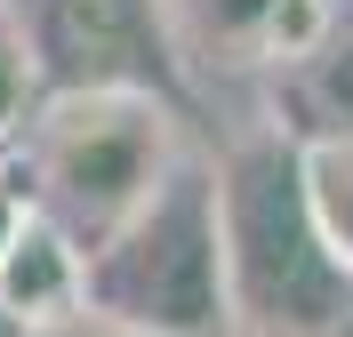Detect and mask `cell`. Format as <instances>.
<instances>
[{"mask_svg": "<svg viewBox=\"0 0 353 337\" xmlns=\"http://www.w3.org/2000/svg\"><path fill=\"white\" fill-rule=\"evenodd\" d=\"M81 314L105 337H241L225 297V225L217 161L185 153L153 177V193L81 249Z\"/></svg>", "mask_w": 353, "mask_h": 337, "instance_id": "cell-1", "label": "cell"}, {"mask_svg": "<svg viewBox=\"0 0 353 337\" xmlns=\"http://www.w3.org/2000/svg\"><path fill=\"white\" fill-rule=\"evenodd\" d=\"M217 225H225V297L241 337H330L353 314V273L330 257L305 209L297 136L257 129L217 161Z\"/></svg>", "mask_w": 353, "mask_h": 337, "instance_id": "cell-2", "label": "cell"}, {"mask_svg": "<svg viewBox=\"0 0 353 337\" xmlns=\"http://www.w3.org/2000/svg\"><path fill=\"white\" fill-rule=\"evenodd\" d=\"M176 153L185 145L161 89H41L8 136L24 201L57 217L81 249L105 241Z\"/></svg>", "mask_w": 353, "mask_h": 337, "instance_id": "cell-3", "label": "cell"}, {"mask_svg": "<svg viewBox=\"0 0 353 337\" xmlns=\"http://www.w3.org/2000/svg\"><path fill=\"white\" fill-rule=\"evenodd\" d=\"M41 89H176L169 0H8Z\"/></svg>", "mask_w": 353, "mask_h": 337, "instance_id": "cell-4", "label": "cell"}, {"mask_svg": "<svg viewBox=\"0 0 353 337\" xmlns=\"http://www.w3.org/2000/svg\"><path fill=\"white\" fill-rule=\"evenodd\" d=\"M0 305L24 321V337L81 314V241L57 217H41V209L17 217L8 249H0Z\"/></svg>", "mask_w": 353, "mask_h": 337, "instance_id": "cell-5", "label": "cell"}, {"mask_svg": "<svg viewBox=\"0 0 353 337\" xmlns=\"http://www.w3.org/2000/svg\"><path fill=\"white\" fill-rule=\"evenodd\" d=\"M297 177H305V209L321 225L330 257L353 273V121L297 136Z\"/></svg>", "mask_w": 353, "mask_h": 337, "instance_id": "cell-6", "label": "cell"}, {"mask_svg": "<svg viewBox=\"0 0 353 337\" xmlns=\"http://www.w3.org/2000/svg\"><path fill=\"white\" fill-rule=\"evenodd\" d=\"M32 96H41V81H32L24 32H17V17H8V0H0V145L17 136V121L32 112Z\"/></svg>", "mask_w": 353, "mask_h": 337, "instance_id": "cell-7", "label": "cell"}, {"mask_svg": "<svg viewBox=\"0 0 353 337\" xmlns=\"http://www.w3.org/2000/svg\"><path fill=\"white\" fill-rule=\"evenodd\" d=\"M193 8H201V24H209L217 41H241V48H257V41H265V24L281 17L289 0H193Z\"/></svg>", "mask_w": 353, "mask_h": 337, "instance_id": "cell-8", "label": "cell"}, {"mask_svg": "<svg viewBox=\"0 0 353 337\" xmlns=\"http://www.w3.org/2000/svg\"><path fill=\"white\" fill-rule=\"evenodd\" d=\"M24 177H17V161H8V145H0V249H8V233H17V217H24Z\"/></svg>", "mask_w": 353, "mask_h": 337, "instance_id": "cell-9", "label": "cell"}, {"mask_svg": "<svg viewBox=\"0 0 353 337\" xmlns=\"http://www.w3.org/2000/svg\"><path fill=\"white\" fill-rule=\"evenodd\" d=\"M0 337H24V321H17V314H8V305H0Z\"/></svg>", "mask_w": 353, "mask_h": 337, "instance_id": "cell-10", "label": "cell"}]
</instances>
